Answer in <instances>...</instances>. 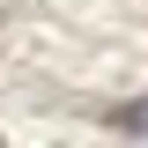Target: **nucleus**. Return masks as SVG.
<instances>
[{
    "instance_id": "nucleus-1",
    "label": "nucleus",
    "mask_w": 148,
    "mask_h": 148,
    "mask_svg": "<svg viewBox=\"0 0 148 148\" xmlns=\"http://www.w3.org/2000/svg\"><path fill=\"white\" fill-rule=\"evenodd\" d=\"M111 126H119V133H148V104H141V96L119 104V111H111Z\"/></svg>"
},
{
    "instance_id": "nucleus-2",
    "label": "nucleus",
    "mask_w": 148,
    "mask_h": 148,
    "mask_svg": "<svg viewBox=\"0 0 148 148\" xmlns=\"http://www.w3.org/2000/svg\"><path fill=\"white\" fill-rule=\"evenodd\" d=\"M0 148H8V141H0Z\"/></svg>"
}]
</instances>
